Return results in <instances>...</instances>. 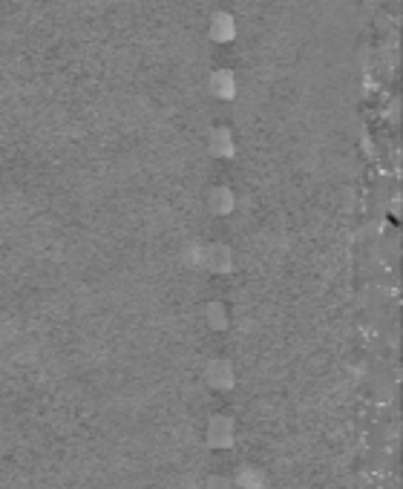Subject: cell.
Wrapping results in <instances>:
<instances>
[{
    "instance_id": "cell-1",
    "label": "cell",
    "mask_w": 403,
    "mask_h": 489,
    "mask_svg": "<svg viewBox=\"0 0 403 489\" xmlns=\"http://www.w3.org/2000/svg\"><path fill=\"white\" fill-rule=\"evenodd\" d=\"M207 435H210V446H230L234 443V423L228 418H214Z\"/></svg>"
},
{
    "instance_id": "cell-2",
    "label": "cell",
    "mask_w": 403,
    "mask_h": 489,
    "mask_svg": "<svg viewBox=\"0 0 403 489\" xmlns=\"http://www.w3.org/2000/svg\"><path fill=\"white\" fill-rule=\"evenodd\" d=\"M214 92L219 98H230L234 95V78H230L228 72H216L214 75Z\"/></svg>"
},
{
    "instance_id": "cell-3",
    "label": "cell",
    "mask_w": 403,
    "mask_h": 489,
    "mask_svg": "<svg viewBox=\"0 0 403 489\" xmlns=\"http://www.w3.org/2000/svg\"><path fill=\"white\" fill-rule=\"evenodd\" d=\"M214 37H219V41H228V37H234V26H230V17H228V15L214 17Z\"/></svg>"
},
{
    "instance_id": "cell-4",
    "label": "cell",
    "mask_w": 403,
    "mask_h": 489,
    "mask_svg": "<svg viewBox=\"0 0 403 489\" xmlns=\"http://www.w3.org/2000/svg\"><path fill=\"white\" fill-rule=\"evenodd\" d=\"M214 366L219 368V375H216L214 368H210V380H214V386H222V388H228V386H230V380H234V377H230V368H228L225 363H214Z\"/></svg>"
},
{
    "instance_id": "cell-5",
    "label": "cell",
    "mask_w": 403,
    "mask_h": 489,
    "mask_svg": "<svg viewBox=\"0 0 403 489\" xmlns=\"http://www.w3.org/2000/svg\"><path fill=\"white\" fill-rule=\"evenodd\" d=\"M207 489H234V483H230V481H225V478H210Z\"/></svg>"
}]
</instances>
